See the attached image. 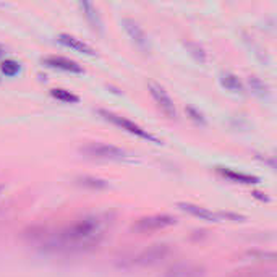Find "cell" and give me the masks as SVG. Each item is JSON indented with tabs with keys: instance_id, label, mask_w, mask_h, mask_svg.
I'll use <instances>...</instances> for the list:
<instances>
[{
	"instance_id": "cell-1",
	"label": "cell",
	"mask_w": 277,
	"mask_h": 277,
	"mask_svg": "<svg viewBox=\"0 0 277 277\" xmlns=\"http://www.w3.org/2000/svg\"><path fill=\"white\" fill-rule=\"evenodd\" d=\"M112 222L114 215L109 212L89 214L57 232H49L47 229H39V232H36L33 229L29 242L50 251H83L94 248L106 239Z\"/></svg>"
},
{
	"instance_id": "cell-2",
	"label": "cell",
	"mask_w": 277,
	"mask_h": 277,
	"mask_svg": "<svg viewBox=\"0 0 277 277\" xmlns=\"http://www.w3.org/2000/svg\"><path fill=\"white\" fill-rule=\"evenodd\" d=\"M80 152L91 159H102V161H122L127 157L125 151L117 146L107 145V143H88L81 146Z\"/></svg>"
},
{
	"instance_id": "cell-3",
	"label": "cell",
	"mask_w": 277,
	"mask_h": 277,
	"mask_svg": "<svg viewBox=\"0 0 277 277\" xmlns=\"http://www.w3.org/2000/svg\"><path fill=\"white\" fill-rule=\"evenodd\" d=\"M170 253H172V248L166 243L151 245L149 248L140 251L135 258H133V266H138V268H151V266L162 263Z\"/></svg>"
},
{
	"instance_id": "cell-4",
	"label": "cell",
	"mask_w": 277,
	"mask_h": 277,
	"mask_svg": "<svg viewBox=\"0 0 277 277\" xmlns=\"http://www.w3.org/2000/svg\"><path fill=\"white\" fill-rule=\"evenodd\" d=\"M177 224V219L169 214H154V215H146V217H140L131 225V229L138 233H149L172 227Z\"/></svg>"
},
{
	"instance_id": "cell-5",
	"label": "cell",
	"mask_w": 277,
	"mask_h": 277,
	"mask_svg": "<svg viewBox=\"0 0 277 277\" xmlns=\"http://www.w3.org/2000/svg\"><path fill=\"white\" fill-rule=\"evenodd\" d=\"M99 115L101 117H104L107 122L110 123H114L115 127L122 128V130H125L128 133H131V135H135V136H140L143 140H149V141H154V143H159L156 138H154L151 133H148L146 130H143L140 125H136L135 122H131L128 120L127 117H122L118 114H115V112H110V110H104V109H101L99 110Z\"/></svg>"
},
{
	"instance_id": "cell-6",
	"label": "cell",
	"mask_w": 277,
	"mask_h": 277,
	"mask_svg": "<svg viewBox=\"0 0 277 277\" xmlns=\"http://www.w3.org/2000/svg\"><path fill=\"white\" fill-rule=\"evenodd\" d=\"M122 26L125 29V33L131 39V43L135 44L143 54H149L151 52V44H149V37L145 33V29L140 26L138 22L131 18H122Z\"/></svg>"
},
{
	"instance_id": "cell-7",
	"label": "cell",
	"mask_w": 277,
	"mask_h": 277,
	"mask_svg": "<svg viewBox=\"0 0 277 277\" xmlns=\"http://www.w3.org/2000/svg\"><path fill=\"white\" fill-rule=\"evenodd\" d=\"M148 88H149V92H151L152 99L156 101V104L161 109L162 114L166 115V117H169V118H175L177 117L175 104H173V101L170 99V96L166 92V89H164L162 86H159L157 83H152V81L148 85Z\"/></svg>"
},
{
	"instance_id": "cell-8",
	"label": "cell",
	"mask_w": 277,
	"mask_h": 277,
	"mask_svg": "<svg viewBox=\"0 0 277 277\" xmlns=\"http://www.w3.org/2000/svg\"><path fill=\"white\" fill-rule=\"evenodd\" d=\"M164 277H204V268L194 263H182L167 269Z\"/></svg>"
},
{
	"instance_id": "cell-9",
	"label": "cell",
	"mask_w": 277,
	"mask_h": 277,
	"mask_svg": "<svg viewBox=\"0 0 277 277\" xmlns=\"http://www.w3.org/2000/svg\"><path fill=\"white\" fill-rule=\"evenodd\" d=\"M43 62H44V65H47L49 68L64 70V71H70V73H83V67L78 65L73 60L65 58V57L50 55V57H46Z\"/></svg>"
},
{
	"instance_id": "cell-10",
	"label": "cell",
	"mask_w": 277,
	"mask_h": 277,
	"mask_svg": "<svg viewBox=\"0 0 277 277\" xmlns=\"http://www.w3.org/2000/svg\"><path fill=\"white\" fill-rule=\"evenodd\" d=\"M78 7L81 8V12H83V16L86 18L91 29L96 31V33H102V22L97 13V8L89 2H80Z\"/></svg>"
},
{
	"instance_id": "cell-11",
	"label": "cell",
	"mask_w": 277,
	"mask_h": 277,
	"mask_svg": "<svg viewBox=\"0 0 277 277\" xmlns=\"http://www.w3.org/2000/svg\"><path fill=\"white\" fill-rule=\"evenodd\" d=\"M179 208L185 212H188L194 217H200L203 221H211V222H215L217 221V215H215L212 211H209L208 208H203V206H198V204H193V203H179Z\"/></svg>"
},
{
	"instance_id": "cell-12",
	"label": "cell",
	"mask_w": 277,
	"mask_h": 277,
	"mask_svg": "<svg viewBox=\"0 0 277 277\" xmlns=\"http://www.w3.org/2000/svg\"><path fill=\"white\" fill-rule=\"evenodd\" d=\"M58 43L67 46V47H70V49H73V50H78V52L88 54V55H94V54H96V50L92 49L91 46H88V44L83 43L81 39L71 36V34H60V36H58Z\"/></svg>"
},
{
	"instance_id": "cell-13",
	"label": "cell",
	"mask_w": 277,
	"mask_h": 277,
	"mask_svg": "<svg viewBox=\"0 0 277 277\" xmlns=\"http://www.w3.org/2000/svg\"><path fill=\"white\" fill-rule=\"evenodd\" d=\"M219 175H222L224 179H229L230 182H237V183H256L258 182V177L248 175V173H242V172H235L232 169L227 167H217Z\"/></svg>"
},
{
	"instance_id": "cell-14",
	"label": "cell",
	"mask_w": 277,
	"mask_h": 277,
	"mask_svg": "<svg viewBox=\"0 0 277 277\" xmlns=\"http://www.w3.org/2000/svg\"><path fill=\"white\" fill-rule=\"evenodd\" d=\"M229 277H277L274 269H258V268H248L240 269L230 274Z\"/></svg>"
},
{
	"instance_id": "cell-15",
	"label": "cell",
	"mask_w": 277,
	"mask_h": 277,
	"mask_svg": "<svg viewBox=\"0 0 277 277\" xmlns=\"http://www.w3.org/2000/svg\"><path fill=\"white\" fill-rule=\"evenodd\" d=\"M221 83H222V86L225 89H229L232 92H239V94H243V92H245V88L242 85V81L235 75H232V73H224L221 76Z\"/></svg>"
},
{
	"instance_id": "cell-16",
	"label": "cell",
	"mask_w": 277,
	"mask_h": 277,
	"mask_svg": "<svg viewBox=\"0 0 277 277\" xmlns=\"http://www.w3.org/2000/svg\"><path fill=\"white\" fill-rule=\"evenodd\" d=\"M248 85L251 88V91L256 96L260 97H268L269 96V86L264 83L263 80H260L258 76H250L248 78Z\"/></svg>"
},
{
	"instance_id": "cell-17",
	"label": "cell",
	"mask_w": 277,
	"mask_h": 277,
	"mask_svg": "<svg viewBox=\"0 0 277 277\" xmlns=\"http://www.w3.org/2000/svg\"><path fill=\"white\" fill-rule=\"evenodd\" d=\"M50 96L55 97L57 101H62V102H67V104H73V102H78L80 97L73 92H70L67 89H60V88H55V89H50Z\"/></svg>"
},
{
	"instance_id": "cell-18",
	"label": "cell",
	"mask_w": 277,
	"mask_h": 277,
	"mask_svg": "<svg viewBox=\"0 0 277 277\" xmlns=\"http://www.w3.org/2000/svg\"><path fill=\"white\" fill-rule=\"evenodd\" d=\"M185 46H187V49L190 50V54L196 58L200 64H204L206 62V52H204V49L196 44V43H185Z\"/></svg>"
},
{
	"instance_id": "cell-19",
	"label": "cell",
	"mask_w": 277,
	"mask_h": 277,
	"mask_svg": "<svg viewBox=\"0 0 277 277\" xmlns=\"http://www.w3.org/2000/svg\"><path fill=\"white\" fill-rule=\"evenodd\" d=\"M2 71H4V75H7V76H15V75H18L19 73V70H22V67H19V64L18 62H15V60H5V62H2Z\"/></svg>"
},
{
	"instance_id": "cell-20",
	"label": "cell",
	"mask_w": 277,
	"mask_h": 277,
	"mask_svg": "<svg viewBox=\"0 0 277 277\" xmlns=\"http://www.w3.org/2000/svg\"><path fill=\"white\" fill-rule=\"evenodd\" d=\"M80 183L85 185V187H91V188H106L107 187L106 180L94 179V177H83V179H80Z\"/></svg>"
},
{
	"instance_id": "cell-21",
	"label": "cell",
	"mask_w": 277,
	"mask_h": 277,
	"mask_svg": "<svg viewBox=\"0 0 277 277\" xmlns=\"http://www.w3.org/2000/svg\"><path fill=\"white\" fill-rule=\"evenodd\" d=\"M250 256V258L256 260V261H269V263H274L275 261V254L274 253H264V251H250L246 253Z\"/></svg>"
},
{
	"instance_id": "cell-22",
	"label": "cell",
	"mask_w": 277,
	"mask_h": 277,
	"mask_svg": "<svg viewBox=\"0 0 277 277\" xmlns=\"http://www.w3.org/2000/svg\"><path fill=\"white\" fill-rule=\"evenodd\" d=\"M188 110V114L191 115V118L194 120V122H198V123H203V125H204V123H206V120H204V117L200 114V112H196V110H194L193 107H188L187 109Z\"/></svg>"
},
{
	"instance_id": "cell-23",
	"label": "cell",
	"mask_w": 277,
	"mask_h": 277,
	"mask_svg": "<svg viewBox=\"0 0 277 277\" xmlns=\"http://www.w3.org/2000/svg\"><path fill=\"white\" fill-rule=\"evenodd\" d=\"M2 54H4V49H2V47H0V55H2Z\"/></svg>"
}]
</instances>
